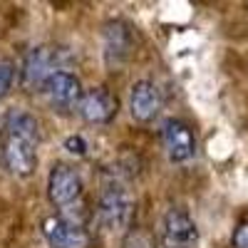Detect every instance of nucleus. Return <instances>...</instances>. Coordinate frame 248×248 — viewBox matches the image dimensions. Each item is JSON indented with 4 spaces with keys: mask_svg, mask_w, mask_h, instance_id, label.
Returning a JSON list of instances; mask_svg holds the SVG:
<instances>
[{
    "mask_svg": "<svg viewBox=\"0 0 248 248\" xmlns=\"http://www.w3.org/2000/svg\"><path fill=\"white\" fill-rule=\"evenodd\" d=\"M65 149H67L70 154L85 156V154H87V141L82 139L79 134H75V137H67V139H65Z\"/></svg>",
    "mask_w": 248,
    "mask_h": 248,
    "instance_id": "obj_13",
    "label": "nucleus"
},
{
    "mask_svg": "<svg viewBox=\"0 0 248 248\" xmlns=\"http://www.w3.org/2000/svg\"><path fill=\"white\" fill-rule=\"evenodd\" d=\"M43 94L50 102L52 107L60 109H70L77 107L79 99H82V82L72 75V72H55L52 77H47V82L43 85Z\"/></svg>",
    "mask_w": 248,
    "mask_h": 248,
    "instance_id": "obj_8",
    "label": "nucleus"
},
{
    "mask_svg": "<svg viewBox=\"0 0 248 248\" xmlns=\"http://www.w3.org/2000/svg\"><path fill=\"white\" fill-rule=\"evenodd\" d=\"M43 233L50 248H90L92 236L87 229L67 216H50L43 223Z\"/></svg>",
    "mask_w": 248,
    "mask_h": 248,
    "instance_id": "obj_3",
    "label": "nucleus"
},
{
    "mask_svg": "<svg viewBox=\"0 0 248 248\" xmlns=\"http://www.w3.org/2000/svg\"><path fill=\"white\" fill-rule=\"evenodd\" d=\"M13 82H15V67L10 62H0V97H5L13 90Z\"/></svg>",
    "mask_w": 248,
    "mask_h": 248,
    "instance_id": "obj_12",
    "label": "nucleus"
},
{
    "mask_svg": "<svg viewBox=\"0 0 248 248\" xmlns=\"http://www.w3.org/2000/svg\"><path fill=\"white\" fill-rule=\"evenodd\" d=\"M3 159L8 169L17 176H30L37 169V141L17 134H5Z\"/></svg>",
    "mask_w": 248,
    "mask_h": 248,
    "instance_id": "obj_5",
    "label": "nucleus"
},
{
    "mask_svg": "<svg viewBox=\"0 0 248 248\" xmlns=\"http://www.w3.org/2000/svg\"><path fill=\"white\" fill-rule=\"evenodd\" d=\"M161 139H164V149H167V156L174 164L189 161L196 152V137L191 132V127L181 119H169L161 129Z\"/></svg>",
    "mask_w": 248,
    "mask_h": 248,
    "instance_id": "obj_7",
    "label": "nucleus"
},
{
    "mask_svg": "<svg viewBox=\"0 0 248 248\" xmlns=\"http://www.w3.org/2000/svg\"><path fill=\"white\" fill-rule=\"evenodd\" d=\"M99 223L107 233H124L134 218V199L122 186H107L99 199Z\"/></svg>",
    "mask_w": 248,
    "mask_h": 248,
    "instance_id": "obj_1",
    "label": "nucleus"
},
{
    "mask_svg": "<svg viewBox=\"0 0 248 248\" xmlns=\"http://www.w3.org/2000/svg\"><path fill=\"white\" fill-rule=\"evenodd\" d=\"M233 248H248V221L238 223L236 231H233Z\"/></svg>",
    "mask_w": 248,
    "mask_h": 248,
    "instance_id": "obj_14",
    "label": "nucleus"
},
{
    "mask_svg": "<svg viewBox=\"0 0 248 248\" xmlns=\"http://www.w3.org/2000/svg\"><path fill=\"white\" fill-rule=\"evenodd\" d=\"M199 241V229L184 209H171L164 218V243L167 248H191Z\"/></svg>",
    "mask_w": 248,
    "mask_h": 248,
    "instance_id": "obj_9",
    "label": "nucleus"
},
{
    "mask_svg": "<svg viewBox=\"0 0 248 248\" xmlns=\"http://www.w3.org/2000/svg\"><path fill=\"white\" fill-rule=\"evenodd\" d=\"M134 50V37H132V28L127 23H109L105 30V60L109 67H117L127 60Z\"/></svg>",
    "mask_w": 248,
    "mask_h": 248,
    "instance_id": "obj_11",
    "label": "nucleus"
},
{
    "mask_svg": "<svg viewBox=\"0 0 248 248\" xmlns=\"http://www.w3.org/2000/svg\"><path fill=\"white\" fill-rule=\"evenodd\" d=\"M60 62H62V50L60 47H32L23 62V87L25 90H43L47 77L60 72Z\"/></svg>",
    "mask_w": 248,
    "mask_h": 248,
    "instance_id": "obj_2",
    "label": "nucleus"
},
{
    "mask_svg": "<svg viewBox=\"0 0 248 248\" xmlns=\"http://www.w3.org/2000/svg\"><path fill=\"white\" fill-rule=\"evenodd\" d=\"M79 117L90 124H107L117 117L119 112V99L107 90V87H92L82 94L77 105Z\"/></svg>",
    "mask_w": 248,
    "mask_h": 248,
    "instance_id": "obj_6",
    "label": "nucleus"
},
{
    "mask_svg": "<svg viewBox=\"0 0 248 248\" xmlns=\"http://www.w3.org/2000/svg\"><path fill=\"white\" fill-rule=\"evenodd\" d=\"M47 196L55 206L67 209L82 196V176L70 164H55L47 176Z\"/></svg>",
    "mask_w": 248,
    "mask_h": 248,
    "instance_id": "obj_4",
    "label": "nucleus"
},
{
    "mask_svg": "<svg viewBox=\"0 0 248 248\" xmlns=\"http://www.w3.org/2000/svg\"><path fill=\"white\" fill-rule=\"evenodd\" d=\"M161 92L154 82L149 79H139L132 85L129 92V112L137 122H152L161 112Z\"/></svg>",
    "mask_w": 248,
    "mask_h": 248,
    "instance_id": "obj_10",
    "label": "nucleus"
}]
</instances>
